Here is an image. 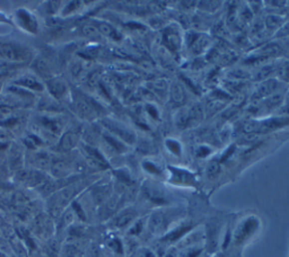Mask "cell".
<instances>
[{"label":"cell","mask_w":289,"mask_h":257,"mask_svg":"<svg viewBox=\"0 0 289 257\" xmlns=\"http://www.w3.org/2000/svg\"><path fill=\"white\" fill-rule=\"evenodd\" d=\"M133 218H134L133 214H130V213L122 214V216H120L117 219L116 225L117 227H125L126 225H128L131 220H133Z\"/></svg>","instance_id":"cell-12"},{"label":"cell","mask_w":289,"mask_h":257,"mask_svg":"<svg viewBox=\"0 0 289 257\" xmlns=\"http://www.w3.org/2000/svg\"><path fill=\"white\" fill-rule=\"evenodd\" d=\"M63 3H65V1H44L42 2L43 8H41V9L48 16H59L62 10Z\"/></svg>","instance_id":"cell-9"},{"label":"cell","mask_w":289,"mask_h":257,"mask_svg":"<svg viewBox=\"0 0 289 257\" xmlns=\"http://www.w3.org/2000/svg\"><path fill=\"white\" fill-rule=\"evenodd\" d=\"M45 89L49 94L57 101H65L66 98L71 100V91L68 86L67 81L61 78L60 76H56L53 78L44 81Z\"/></svg>","instance_id":"cell-2"},{"label":"cell","mask_w":289,"mask_h":257,"mask_svg":"<svg viewBox=\"0 0 289 257\" xmlns=\"http://www.w3.org/2000/svg\"><path fill=\"white\" fill-rule=\"evenodd\" d=\"M0 59L11 62H23L29 59V51L22 45L14 43H5L0 45Z\"/></svg>","instance_id":"cell-3"},{"label":"cell","mask_w":289,"mask_h":257,"mask_svg":"<svg viewBox=\"0 0 289 257\" xmlns=\"http://www.w3.org/2000/svg\"><path fill=\"white\" fill-rule=\"evenodd\" d=\"M217 171H218V165H217V164L210 165V167H209V175H215Z\"/></svg>","instance_id":"cell-15"},{"label":"cell","mask_w":289,"mask_h":257,"mask_svg":"<svg viewBox=\"0 0 289 257\" xmlns=\"http://www.w3.org/2000/svg\"><path fill=\"white\" fill-rule=\"evenodd\" d=\"M172 95H173L174 101H176V102L183 101V92H182V89H181L180 86H174Z\"/></svg>","instance_id":"cell-13"},{"label":"cell","mask_w":289,"mask_h":257,"mask_svg":"<svg viewBox=\"0 0 289 257\" xmlns=\"http://www.w3.org/2000/svg\"><path fill=\"white\" fill-rule=\"evenodd\" d=\"M94 26L99 29V32L102 34V35H106V36H116L114 34H116V31H114V28L111 26V25L108 24V23H103V21H97V23L93 24Z\"/></svg>","instance_id":"cell-11"},{"label":"cell","mask_w":289,"mask_h":257,"mask_svg":"<svg viewBox=\"0 0 289 257\" xmlns=\"http://www.w3.org/2000/svg\"><path fill=\"white\" fill-rule=\"evenodd\" d=\"M71 109L74 111L76 115L79 118H83L85 120H91L93 115L96 113L94 105L92 104L88 97L80 95V94L76 93L72 95L71 92Z\"/></svg>","instance_id":"cell-4"},{"label":"cell","mask_w":289,"mask_h":257,"mask_svg":"<svg viewBox=\"0 0 289 257\" xmlns=\"http://www.w3.org/2000/svg\"><path fill=\"white\" fill-rule=\"evenodd\" d=\"M80 32H82L85 37L88 38H97L101 36L99 29H97L93 24H84L82 28H80Z\"/></svg>","instance_id":"cell-10"},{"label":"cell","mask_w":289,"mask_h":257,"mask_svg":"<svg viewBox=\"0 0 289 257\" xmlns=\"http://www.w3.org/2000/svg\"><path fill=\"white\" fill-rule=\"evenodd\" d=\"M14 85L29 93H42L45 91V85L36 75H23L14 81Z\"/></svg>","instance_id":"cell-7"},{"label":"cell","mask_w":289,"mask_h":257,"mask_svg":"<svg viewBox=\"0 0 289 257\" xmlns=\"http://www.w3.org/2000/svg\"><path fill=\"white\" fill-rule=\"evenodd\" d=\"M161 225V216H158V214H156L151 218V221H150V226L152 229H158Z\"/></svg>","instance_id":"cell-14"},{"label":"cell","mask_w":289,"mask_h":257,"mask_svg":"<svg viewBox=\"0 0 289 257\" xmlns=\"http://www.w3.org/2000/svg\"><path fill=\"white\" fill-rule=\"evenodd\" d=\"M59 256L60 257H82L83 248L78 238L70 237L62 244V246L59 251Z\"/></svg>","instance_id":"cell-8"},{"label":"cell","mask_w":289,"mask_h":257,"mask_svg":"<svg viewBox=\"0 0 289 257\" xmlns=\"http://www.w3.org/2000/svg\"><path fill=\"white\" fill-rule=\"evenodd\" d=\"M0 23H9V24L12 25L11 19H8L7 16L3 15L2 12H0Z\"/></svg>","instance_id":"cell-16"},{"label":"cell","mask_w":289,"mask_h":257,"mask_svg":"<svg viewBox=\"0 0 289 257\" xmlns=\"http://www.w3.org/2000/svg\"><path fill=\"white\" fill-rule=\"evenodd\" d=\"M11 23L20 31L35 36L40 31V23L36 15L26 8H18L11 16Z\"/></svg>","instance_id":"cell-1"},{"label":"cell","mask_w":289,"mask_h":257,"mask_svg":"<svg viewBox=\"0 0 289 257\" xmlns=\"http://www.w3.org/2000/svg\"><path fill=\"white\" fill-rule=\"evenodd\" d=\"M82 139V131H78L77 128H70L67 130L58 140L57 150L61 153H69L74 150Z\"/></svg>","instance_id":"cell-5"},{"label":"cell","mask_w":289,"mask_h":257,"mask_svg":"<svg viewBox=\"0 0 289 257\" xmlns=\"http://www.w3.org/2000/svg\"><path fill=\"white\" fill-rule=\"evenodd\" d=\"M32 69L41 80L43 79L46 81L56 77V74H54V62L49 58L37 57L32 63Z\"/></svg>","instance_id":"cell-6"}]
</instances>
